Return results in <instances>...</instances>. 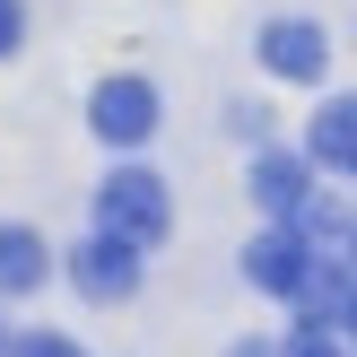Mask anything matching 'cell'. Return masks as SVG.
Returning a JSON list of instances; mask_svg holds the SVG:
<instances>
[{
	"label": "cell",
	"instance_id": "cell-8",
	"mask_svg": "<svg viewBox=\"0 0 357 357\" xmlns=\"http://www.w3.org/2000/svg\"><path fill=\"white\" fill-rule=\"evenodd\" d=\"M44 236H35V227H0V288L9 296H26V288H44Z\"/></svg>",
	"mask_w": 357,
	"mask_h": 357
},
{
	"label": "cell",
	"instance_id": "cell-12",
	"mask_svg": "<svg viewBox=\"0 0 357 357\" xmlns=\"http://www.w3.org/2000/svg\"><path fill=\"white\" fill-rule=\"evenodd\" d=\"M340 331H349V340H357V288L340 296Z\"/></svg>",
	"mask_w": 357,
	"mask_h": 357
},
{
	"label": "cell",
	"instance_id": "cell-11",
	"mask_svg": "<svg viewBox=\"0 0 357 357\" xmlns=\"http://www.w3.org/2000/svg\"><path fill=\"white\" fill-rule=\"evenodd\" d=\"M17 35H26V9H17V0H0V52H17Z\"/></svg>",
	"mask_w": 357,
	"mask_h": 357
},
{
	"label": "cell",
	"instance_id": "cell-7",
	"mask_svg": "<svg viewBox=\"0 0 357 357\" xmlns=\"http://www.w3.org/2000/svg\"><path fill=\"white\" fill-rule=\"evenodd\" d=\"M314 166L357 174V96H331L323 114H314Z\"/></svg>",
	"mask_w": 357,
	"mask_h": 357
},
{
	"label": "cell",
	"instance_id": "cell-2",
	"mask_svg": "<svg viewBox=\"0 0 357 357\" xmlns=\"http://www.w3.org/2000/svg\"><path fill=\"white\" fill-rule=\"evenodd\" d=\"M244 271H253V288L296 296V305H305V296H314V279H323V253H314L305 236H288V227H279V236H261L253 253H244Z\"/></svg>",
	"mask_w": 357,
	"mask_h": 357
},
{
	"label": "cell",
	"instance_id": "cell-6",
	"mask_svg": "<svg viewBox=\"0 0 357 357\" xmlns=\"http://www.w3.org/2000/svg\"><path fill=\"white\" fill-rule=\"evenodd\" d=\"M253 201L271 209V218H305V201H314V174H305V157H261L253 166Z\"/></svg>",
	"mask_w": 357,
	"mask_h": 357
},
{
	"label": "cell",
	"instance_id": "cell-9",
	"mask_svg": "<svg viewBox=\"0 0 357 357\" xmlns=\"http://www.w3.org/2000/svg\"><path fill=\"white\" fill-rule=\"evenodd\" d=\"M288 357H340V340H331V331H323V323L305 314V323L288 331Z\"/></svg>",
	"mask_w": 357,
	"mask_h": 357
},
{
	"label": "cell",
	"instance_id": "cell-5",
	"mask_svg": "<svg viewBox=\"0 0 357 357\" xmlns=\"http://www.w3.org/2000/svg\"><path fill=\"white\" fill-rule=\"evenodd\" d=\"M261 61H271L279 79H323L331 44H323V26H305V17H279V26H261Z\"/></svg>",
	"mask_w": 357,
	"mask_h": 357
},
{
	"label": "cell",
	"instance_id": "cell-13",
	"mask_svg": "<svg viewBox=\"0 0 357 357\" xmlns=\"http://www.w3.org/2000/svg\"><path fill=\"white\" fill-rule=\"evenodd\" d=\"M0 357H9V331H0Z\"/></svg>",
	"mask_w": 357,
	"mask_h": 357
},
{
	"label": "cell",
	"instance_id": "cell-4",
	"mask_svg": "<svg viewBox=\"0 0 357 357\" xmlns=\"http://www.w3.org/2000/svg\"><path fill=\"white\" fill-rule=\"evenodd\" d=\"M70 279H79V296L114 305V296L139 288V244H122V236H87L79 253H70Z\"/></svg>",
	"mask_w": 357,
	"mask_h": 357
},
{
	"label": "cell",
	"instance_id": "cell-3",
	"mask_svg": "<svg viewBox=\"0 0 357 357\" xmlns=\"http://www.w3.org/2000/svg\"><path fill=\"white\" fill-rule=\"evenodd\" d=\"M87 122H96V139H114V149H139V139L157 131V87L149 79H105L96 96H87Z\"/></svg>",
	"mask_w": 357,
	"mask_h": 357
},
{
	"label": "cell",
	"instance_id": "cell-10",
	"mask_svg": "<svg viewBox=\"0 0 357 357\" xmlns=\"http://www.w3.org/2000/svg\"><path fill=\"white\" fill-rule=\"evenodd\" d=\"M9 357H79V349H70V340H61V331H35V340H17Z\"/></svg>",
	"mask_w": 357,
	"mask_h": 357
},
{
	"label": "cell",
	"instance_id": "cell-1",
	"mask_svg": "<svg viewBox=\"0 0 357 357\" xmlns=\"http://www.w3.org/2000/svg\"><path fill=\"white\" fill-rule=\"evenodd\" d=\"M166 183L157 174H139V166H122V174H105L96 183V236H122V244H157L166 236Z\"/></svg>",
	"mask_w": 357,
	"mask_h": 357
}]
</instances>
